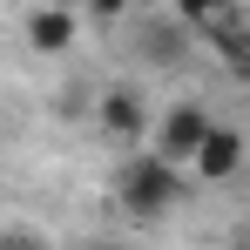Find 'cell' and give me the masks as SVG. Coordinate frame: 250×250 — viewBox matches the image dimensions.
I'll return each mask as SVG.
<instances>
[{
    "instance_id": "5b68a950",
    "label": "cell",
    "mask_w": 250,
    "mask_h": 250,
    "mask_svg": "<svg viewBox=\"0 0 250 250\" xmlns=\"http://www.w3.org/2000/svg\"><path fill=\"white\" fill-rule=\"evenodd\" d=\"M21 34H27V47H34V54H68V47L82 41V7H68V0H47V7H27Z\"/></svg>"
},
{
    "instance_id": "52a82bcc",
    "label": "cell",
    "mask_w": 250,
    "mask_h": 250,
    "mask_svg": "<svg viewBox=\"0 0 250 250\" xmlns=\"http://www.w3.org/2000/svg\"><path fill=\"white\" fill-rule=\"evenodd\" d=\"M135 14V0H82V27H115Z\"/></svg>"
},
{
    "instance_id": "277c9868",
    "label": "cell",
    "mask_w": 250,
    "mask_h": 250,
    "mask_svg": "<svg viewBox=\"0 0 250 250\" xmlns=\"http://www.w3.org/2000/svg\"><path fill=\"white\" fill-rule=\"evenodd\" d=\"M250 163V135L237 122H209L203 142H196V156H189V183H209V189H223V183H237Z\"/></svg>"
},
{
    "instance_id": "6da1fadb",
    "label": "cell",
    "mask_w": 250,
    "mask_h": 250,
    "mask_svg": "<svg viewBox=\"0 0 250 250\" xmlns=\"http://www.w3.org/2000/svg\"><path fill=\"white\" fill-rule=\"evenodd\" d=\"M189 196V169L169 163V156H156L149 142H135L128 149V163L115 169V203L135 216V223H156V216H169V209Z\"/></svg>"
},
{
    "instance_id": "3957f363",
    "label": "cell",
    "mask_w": 250,
    "mask_h": 250,
    "mask_svg": "<svg viewBox=\"0 0 250 250\" xmlns=\"http://www.w3.org/2000/svg\"><path fill=\"white\" fill-rule=\"evenodd\" d=\"M209 122H216V115H209L203 95H183V102L156 108V122H149V149L189 169V156H196V142H203V128H209Z\"/></svg>"
},
{
    "instance_id": "8992f818",
    "label": "cell",
    "mask_w": 250,
    "mask_h": 250,
    "mask_svg": "<svg viewBox=\"0 0 250 250\" xmlns=\"http://www.w3.org/2000/svg\"><path fill=\"white\" fill-rule=\"evenodd\" d=\"M135 54H142V68H183V61L196 54V34H189L176 14H156V21H142Z\"/></svg>"
},
{
    "instance_id": "7a4b0ae2",
    "label": "cell",
    "mask_w": 250,
    "mask_h": 250,
    "mask_svg": "<svg viewBox=\"0 0 250 250\" xmlns=\"http://www.w3.org/2000/svg\"><path fill=\"white\" fill-rule=\"evenodd\" d=\"M95 128L115 142V149H135V142H149V122H156V102H149V88L142 82H108L95 95Z\"/></svg>"
}]
</instances>
